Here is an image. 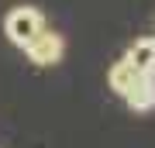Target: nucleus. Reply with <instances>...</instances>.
<instances>
[{
	"label": "nucleus",
	"mask_w": 155,
	"mask_h": 148,
	"mask_svg": "<svg viewBox=\"0 0 155 148\" xmlns=\"http://www.w3.org/2000/svg\"><path fill=\"white\" fill-rule=\"evenodd\" d=\"M24 52H28V62H31V66H55V62L62 59V52H66V41H62V35L41 28V31L24 45Z\"/></svg>",
	"instance_id": "obj_2"
},
{
	"label": "nucleus",
	"mask_w": 155,
	"mask_h": 148,
	"mask_svg": "<svg viewBox=\"0 0 155 148\" xmlns=\"http://www.w3.org/2000/svg\"><path fill=\"white\" fill-rule=\"evenodd\" d=\"M141 76H145V72H138L127 59H121V62H114V66H110V72H107V83H110V90H114L117 97H124V93H127V90H131Z\"/></svg>",
	"instance_id": "obj_4"
},
{
	"label": "nucleus",
	"mask_w": 155,
	"mask_h": 148,
	"mask_svg": "<svg viewBox=\"0 0 155 148\" xmlns=\"http://www.w3.org/2000/svg\"><path fill=\"white\" fill-rule=\"evenodd\" d=\"M41 28H45L41 11H35V7H14V11L7 14V21H4V35L17 45V48H24Z\"/></svg>",
	"instance_id": "obj_1"
},
{
	"label": "nucleus",
	"mask_w": 155,
	"mask_h": 148,
	"mask_svg": "<svg viewBox=\"0 0 155 148\" xmlns=\"http://www.w3.org/2000/svg\"><path fill=\"white\" fill-rule=\"evenodd\" d=\"M124 59L131 62L138 72H145V76H155V38H138L131 48H127Z\"/></svg>",
	"instance_id": "obj_3"
},
{
	"label": "nucleus",
	"mask_w": 155,
	"mask_h": 148,
	"mask_svg": "<svg viewBox=\"0 0 155 148\" xmlns=\"http://www.w3.org/2000/svg\"><path fill=\"white\" fill-rule=\"evenodd\" d=\"M124 104L131 107V110H138V114H141V110H152V107H155V79H152V76H141V79L124 93Z\"/></svg>",
	"instance_id": "obj_5"
}]
</instances>
